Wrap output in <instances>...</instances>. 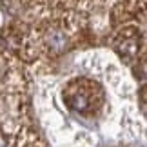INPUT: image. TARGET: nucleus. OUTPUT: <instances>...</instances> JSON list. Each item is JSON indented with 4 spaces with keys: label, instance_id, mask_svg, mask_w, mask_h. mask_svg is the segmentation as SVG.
<instances>
[{
    "label": "nucleus",
    "instance_id": "nucleus-2",
    "mask_svg": "<svg viewBox=\"0 0 147 147\" xmlns=\"http://www.w3.org/2000/svg\"><path fill=\"white\" fill-rule=\"evenodd\" d=\"M82 2H102V0H82Z\"/></svg>",
    "mask_w": 147,
    "mask_h": 147
},
{
    "label": "nucleus",
    "instance_id": "nucleus-1",
    "mask_svg": "<svg viewBox=\"0 0 147 147\" xmlns=\"http://www.w3.org/2000/svg\"><path fill=\"white\" fill-rule=\"evenodd\" d=\"M64 104L82 118H93L105 104L104 89L91 78H73L64 87Z\"/></svg>",
    "mask_w": 147,
    "mask_h": 147
}]
</instances>
